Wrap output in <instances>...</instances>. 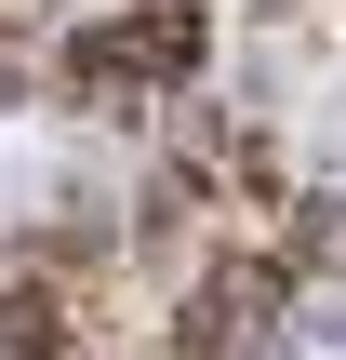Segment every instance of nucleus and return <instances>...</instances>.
<instances>
[{"mask_svg":"<svg viewBox=\"0 0 346 360\" xmlns=\"http://www.w3.org/2000/svg\"><path fill=\"white\" fill-rule=\"evenodd\" d=\"M27 80H40V67H27V27H0V120L27 107Z\"/></svg>","mask_w":346,"mask_h":360,"instance_id":"f03ea898","label":"nucleus"},{"mask_svg":"<svg viewBox=\"0 0 346 360\" xmlns=\"http://www.w3.org/2000/svg\"><path fill=\"white\" fill-rule=\"evenodd\" d=\"M200 53H213V13L200 0H107V13H80L53 40V94L93 107V120H133V107L187 94Z\"/></svg>","mask_w":346,"mask_h":360,"instance_id":"f257e3e1","label":"nucleus"}]
</instances>
